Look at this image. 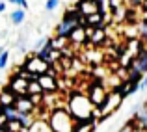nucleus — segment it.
Listing matches in <instances>:
<instances>
[{
  "mask_svg": "<svg viewBox=\"0 0 147 132\" xmlns=\"http://www.w3.org/2000/svg\"><path fill=\"white\" fill-rule=\"evenodd\" d=\"M110 2V7H112V11L114 9H117V7H123V2L125 0H108Z\"/></svg>",
  "mask_w": 147,
  "mask_h": 132,
  "instance_id": "obj_20",
  "label": "nucleus"
},
{
  "mask_svg": "<svg viewBox=\"0 0 147 132\" xmlns=\"http://www.w3.org/2000/svg\"><path fill=\"white\" fill-rule=\"evenodd\" d=\"M93 106L91 99L88 95H80V93H73L71 100H69V112L76 121H93Z\"/></svg>",
  "mask_w": 147,
  "mask_h": 132,
  "instance_id": "obj_1",
  "label": "nucleus"
},
{
  "mask_svg": "<svg viewBox=\"0 0 147 132\" xmlns=\"http://www.w3.org/2000/svg\"><path fill=\"white\" fill-rule=\"evenodd\" d=\"M145 89H147V76L140 80V91H145Z\"/></svg>",
  "mask_w": 147,
  "mask_h": 132,
  "instance_id": "obj_21",
  "label": "nucleus"
},
{
  "mask_svg": "<svg viewBox=\"0 0 147 132\" xmlns=\"http://www.w3.org/2000/svg\"><path fill=\"white\" fill-rule=\"evenodd\" d=\"M4 52V48H2V45H0V54H2Z\"/></svg>",
  "mask_w": 147,
  "mask_h": 132,
  "instance_id": "obj_25",
  "label": "nucleus"
},
{
  "mask_svg": "<svg viewBox=\"0 0 147 132\" xmlns=\"http://www.w3.org/2000/svg\"><path fill=\"white\" fill-rule=\"evenodd\" d=\"M138 32H140V37L147 43V21H145V19L140 21V24H138Z\"/></svg>",
  "mask_w": 147,
  "mask_h": 132,
  "instance_id": "obj_15",
  "label": "nucleus"
},
{
  "mask_svg": "<svg viewBox=\"0 0 147 132\" xmlns=\"http://www.w3.org/2000/svg\"><path fill=\"white\" fill-rule=\"evenodd\" d=\"M6 7H7V2H6V0H0V13H4Z\"/></svg>",
  "mask_w": 147,
  "mask_h": 132,
  "instance_id": "obj_22",
  "label": "nucleus"
},
{
  "mask_svg": "<svg viewBox=\"0 0 147 132\" xmlns=\"http://www.w3.org/2000/svg\"><path fill=\"white\" fill-rule=\"evenodd\" d=\"M0 132H9V130H7V125L6 127H0Z\"/></svg>",
  "mask_w": 147,
  "mask_h": 132,
  "instance_id": "obj_23",
  "label": "nucleus"
},
{
  "mask_svg": "<svg viewBox=\"0 0 147 132\" xmlns=\"http://www.w3.org/2000/svg\"><path fill=\"white\" fill-rule=\"evenodd\" d=\"M15 102H17V95L9 89V86H7V89L0 91V106H11Z\"/></svg>",
  "mask_w": 147,
  "mask_h": 132,
  "instance_id": "obj_10",
  "label": "nucleus"
},
{
  "mask_svg": "<svg viewBox=\"0 0 147 132\" xmlns=\"http://www.w3.org/2000/svg\"><path fill=\"white\" fill-rule=\"evenodd\" d=\"M7 4H13V6L17 7H24V9H28V0H6Z\"/></svg>",
  "mask_w": 147,
  "mask_h": 132,
  "instance_id": "obj_18",
  "label": "nucleus"
},
{
  "mask_svg": "<svg viewBox=\"0 0 147 132\" xmlns=\"http://www.w3.org/2000/svg\"><path fill=\"white\" fill-rule=\"evenodd\" d=\"M22 67H24L28 73H32V75L41 76V75H45V73H49L50 63H49V61H45V60H41L39 56H36V54H34L32 58H28V60L24 61V65H22Z\"/></svg>",
  "mask_w": 147,
  "mask_h": 132,
  "instance_id": "obj_3",
  "label": "nucleus"
},
{
  "mask_svg": "<svg viewBox=\"0 0 147 132\" xmlns=\"http://www.w3.org/2000/svg\"><path fill=\"white\" fill-rule=\"evenodd\" d=\"M9 21H11V24L21 26L22 22L26 21V9H24V7H17L15 11H11V13H9Z\"/></svg>",
  "mask_w": 147,
  "mask_h": 132,
  "instance_id": "obj_12",
  "label": "nucleus"
},
{
  "mask_svg": "<svg viewBox=\"0 0 147 132\" xmlns=\"http://www.w3.org/2000/svg\"><path fill=\"white\" fill-rule=\"evenodd\" d=\"M37 80H39V84L43 86L45 93H56L58 91V76L54 75V73H45V75H41Z\"/></svg>",
  "mask_w": 147,
  "mask_h": 132,
  "instance_id": "obj_5",
  "label": "nucleus"
},
{
  "mask_svg": "<svg viewBox=\"0 0 147 132\" xmlns=\"http://www.w3.org/2000/svg\"><path fill=\"white\" fill-rule=\"evenodd\" d=\"M47 41H49V37H47V36H45V37H41V39L36 43V46H34V52H37L39 48H43V46L47 45Z\"/></svg>",
  "mask_w": 147,
  "mask_h": 132,
  "instance_id": "obj_19",
  "label": "nucleus"
},
{
  "mask_svg": "<svg viewBox=\"0 0 147 132\" xmlns=\"http://www.w3.org/2000/svg\"><path fill=\"white\" fill-rule=\"evenodd\" d=\"M28 84H30V80L26 78V76H22V73H17V75L11 76L9 89H11V91H13L17 97L28 95Z\"/></svg>",
  "mask_w": 147,
  "mask_h": 132,
  "instance_id": "obj_4",
  "label": "nucleus"
},
{
  "mask_svg": "<svg viewBox=\"0 0 147 132\" xmlns=\"http://www.w3.org/2000/svg\"><path fill=\"white\" fill-rule=\"evenodd\" d=\"M142 19H145V21H147V9H144V17H142Z\"/></svg>",
  "mask_w": 147,
  "mask_h": 132,
  "instance_id": "obj_24",
  "label": "nucleus"
},
{
  "mask_svg": "<svg viewBox=\"0 0 147 132\" xmlns=\"http://www.w3.org/2000/svg\"><path fill=\"white\" fill-rule=\"evenodd\" d=\"M7 61H9V50H4L2 54H0V71H4V69L7 67Z\"/></svg>",
  "mask_w": 147,
  "mask_h": 132,
  "instance_id": "obj_16",
  "label": "nucleus"
},
{
  "mask_svg": "<svg viewBox=\"0 0 147 132\" xmlns=\"http://www.w3.org/2000/svg\"><path fill=\"white\" fill-rule=\"evenodd\" d=\"M26 132H54V130H52V127H50L49 121H45V119H36V121L32 123V127Z\"/></svg>",
  "mask_w": 147,
  "mask_h": 132,
  "instance_id": "obj_11",
  "label": "nucleus"
},
{
  "mask_svg": "<svg viewBox=\"0 0 147 132\" xmlns=\"http://www.w3.org/2000/svg\"><path fill=\"white\" fill-rule=\"evenodd\" d=\"M86 26H93V28H99V26H104V17L100 11L97 13H91V15H86Z\"/></svg>",
  "mask_w": 147,
  "mask_h": 132,
  "instance_id": "obj_13",
  "label": "nucleus"
},
{
  "mask_svg": "<svg viewBox=\"0 0 147 132\" xmlns=\"http://www.w3.org/2000/svg\"><path fill=\"white\" fill-rule=\"evenodd\" d=\"M129 67L132 71H138L142 75H147V48H144L136 58H132V61L129 63Z\"/></svg>",
  "mask_w": 147,
  "mask_h": 132,
  "instance_id": "obj_7",
  "label": "nucleus"
},
{
  "mask_svg": "<svg viewBox=\"0 0 147 132\" xmlns=\"http://www.w3.org/2000/svg\"><path fill=\"white\" fill-rule=\"evenodd\" d=\"M15 106H17L19 112H24V114H34V110H36V102L32 100V97H30V95H21V97H17V102H15Z\"/></svg>",
  "mask_w": 147,
  "mask_h": 132,
  "instance_id": "obj_8",
  "label": "nucleus"
},
{
  "mask_svg": "<svg viewBox=\"0 0 147 132\" xmlns=\"http://www.w3.org/2000/svg\"><path fill=\"white\" fill-rule=\"evenodd\" d=\"M58 4H60V0H47V2H45V9L50 13V11H54L58 7Z\"/></svg>",
  "mask_w": 147,
  "mask_h": 132,
  "instance_id": "obj_17",
  "label": "nucleus"
},
{
  "mask_svg": "<svg viewBox=\"0 0 147 132\" xmlns=\"http://www.w3.org/2000/svg\"><path fill=\"white\" fill-rule=\"evenodd\" d=\"M69 41H71V43H76V45H80V43H88V41H90V37H88L86 26H78V28H76L75 32L71 34Z\"/></svg>",
  "mask_w": 147,
  "mask_h": 132,
  "instance_id": "obj_9",
  "label": "nucleus"
},
{
  "mask_svg": "<svg viewBox=\"0 0 147 132\" xmlns=\"http://www.w3.org/2000/svg\"><path fill=\"white\" fill-rule=\"evenodd\" d=\"M49 123L52 127L54 132H75L76 129V119L73 117L71 112H65L61 106L50 110V117H49Z\"/></svg>",
  "mask_w": 147,
  "mask_h": 132,
  "instance_id": "obj_2",
  "label": "nucleus"
},
{
  "mask_svg": "<svg viewBox=\"0 0 147 132\" xmlns=\"http://www.w3.org/2000/svg\"><path fill=\"white\" fill-rule=\"evenodd\" d=\"M91 99V102L95 104L97 108H100L104 104V100H106V97H108V93L104 91V88L100 86V84H93V86L90 88V95H88Z\"/></svg>",
  "mask_w": 147,
  "mask_h": 132,
  "instance_id": "obj_6",
  "label": "nucleus"
},
{
  "mask_svg": "<svg viewBox=\"0 0 147 132\" xmlns=\"http://www.w3.org/2000/svg\"><path fill=\"white\" fill-rule=\"evenodd\" d=\"M43 93H45V89L39 84V80H30V84H28V95H43Z\"/></svg>",
  "mask_w": 147,
  "mask_h": 132,
  "instance_id": "obj_14",
  "label": "nucleus"
}]
</instances>
